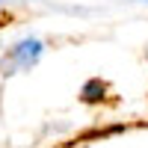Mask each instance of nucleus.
Returning <instances> with one entry per match:
<instances>
[{"mask_svg": "<svg viewBox=\"0 0 148 148\" xmlns=\"http://www.w3.org/2000/svg\"><path fill=\"white\" fill-rule=\"evenodd\" d=\"M42 51H45V45L39 39H21L15 47H12V59H15L18 68H33L36 62H39Z\"/></svg>", "mask_w": 148, "mask_h": 148, "instance_id": "obj_1", "label": "nucleus"}, {"mask_svg": "<svg viewBox=\"0 0 148 148\" xmlns=\"http://www.w3.org/2000/svg\"><path fill=\"white\" fill-rule=\"evenodd\" d=\"M104 98H107V83L104 80H86L83 83V89H80V101L83 104H101L104 101Z\"/></svg>", "mask_w": 148, "mask_h": 148, "instance_id": "obj_2", "label": "nucleus"}]
</instances>
